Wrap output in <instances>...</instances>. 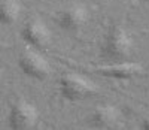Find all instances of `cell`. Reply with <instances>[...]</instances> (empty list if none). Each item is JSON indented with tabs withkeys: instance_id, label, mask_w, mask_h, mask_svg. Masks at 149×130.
<instances>
[{
	"instance_id": "cell-1",
	"label": "cell",
	"mask_w": 149,
	"mask_h": 130,
	"mask_svg": "<svg viewBox=\"0 0 149 130\" xmlns=\"http://www.w3.org/2000/svg\"><path fill=\"white\" fill-rule=\"evenodd\" d=\"M134 42L130 32L121 24H115L107 30L102 44V56L109 60H124L133 51Z\"/></svg>"
},
{
	"instance_id": "cell-2",
	"label": "cell",
	"mask_w": 149,
	"mask_h": 130,
	"mask_svg": "<svg viewBox=\"0 0 149 130\" xmlns=\"http://www.w3.org/2000/svg\"><path fill=\"white\" fill-rule=\"evenodd\" d=\"M94 93H97V85L88 78L72 72L64 73L60 78V94L67 100H84L91 97Z\"/></svg>"
},
{
	"instance_id": "cell-3",
	"label": "cell",
	"mask_w": 149,
	"mask_h": 130,
	"mask_svg": "<svg viewBox=\"0 0 149 130\" xmlns=\"http://www.w3.org/2000/svg\"><path fill=\"white\" fill-rule=\"evenodd\" d=\"M39 120V111L31 102L26 99H17L10 105L8 115V126L10 130H30Z\"/></svg>"
},
{
	"instance_id": "cell-4",
	"label": "cell",
	"mask_w": 149,
	"mask_h": 130,
	"mask_svg": "<svg viewBox=\"0 0 149 130\" xmlns=\"http://www.w3.org/2000/svg\"><path fill=\"white\" fill-rule=\"evenodd\" d=\"M18 66L24 75H27L33 79H45L51 73V64L48 60L37 51L27 48L24 49L18 57Z\"/></svg>"
},
{
	"instance_id": "cell-5",
	"label": "cell",
	"mask_w": 149,
	"mask_h": 130,
	"mask_svg": "<svg viewBox=\"0 0 149 130\" xmlns=\"http://www.w3.org/2000/svg\"><path fill=\"white\" fill-rule=\"evenodd\" d=\"M90 20L88 9L82 5H70L57 14V24L66 32H79Z\"/></svg>"
},
{
	"instance_id": "cell-6",
	"label": "cell",
	"mask_w": 149,
	"mask_h": 130,
	"mask_svg": "<svg viewBox=\"0 0 149 130\" xmlns=\"http://www.w3.org/2000/svg\"><path fill=\"white\" fill-rule=\"evenodd\" d=\"M22 41L31 48L43 49L46 48L52 41V33L48 29V25L40 20H30L21 30Z\"/></svg>"
},
{
	"instance_id": "cell-7",
	"label": "cell",
	"mask_w": 149,
	"mask_h": 130,
	"mask_svg": "<svg viewBox=\"0 0 149 130\" xmlns=\"http://www.w3.org/2000/svg\"><path fill=\"white\" fill-rule=\"evenodd\" d=\"M143 66L140 63L134 61H121L115 64H109V66L98 67L97 72L107 76V78H115V79H131L134 76H139L143 73Z\"/></svg>"
},
{
	"instance_id": "cell-8",
	"label": "cell",
	"mask_w": 149,
	"mask_h": 130,
	"mask_svg": "<svg viewBox=\"0 0 149 130\" xmlns=\"http://www.w3.org/2000/svg\"><path fill=\"white\" fill-rule=\"evenodd\" d=\"M121 120V112L113 105H100L90 115V124L95 129H110L115 127Z\"/></svg>"
},
{
	"instance_id": "cell-9",
	"label": "cell",
	"mask_w": 149,
	"mask_h": 130,
	"mask_svg": "<svg viewBox=\"0 0 149 130\" xmlns=\"http://www.w3.org/2000/svg\"><path fill=\"white\" fill-rule=\"evenodd\" d=\"M21 14V3L18 0H0V24L12 25L18 21Z\"/></svg>"
},
{
	"instance_id": "cell-10",
	"label": "cell",
	"mask_w": 149,
	"mask_h": 130,
	"mask_svg": "<svg viewBox=\"0 0 149 130\" xmlns=\"http://www.w3.org/2000/svg\"><path fill=\"white\" fill-rule=\"evenodd\" d=\"M142 126H143V130H149V115L143 120V124Z\"/></svg>"
},
{
	"instance_id": "cell-11",
	"label": "cell",
	"mask_w": 149,
	"mask_h": 130,
	"mask_svg": "<svg viewBox=\"0 0 149 130\" xmlns=\"http://www.w3.org/2000/svg\"><path fill=\"white\" fill-rule=\"evenodd\" d=\"M0 82H2V69H0Z\"/></svg>"
},
{
	"instance_id": "cell-12",
	"label": "cell",
	"mask_w": 149,
	"mask_h": 130,
	"mask_svg": "<svg viewBox=\"0 0 149 130\" xmlns=\"http://www.w3.org/2000/svg\"><path fill=\"white\" fill-rule=\"evenodd\" d=\"M143 2H146V3H149V0H143Z\"/></svg>"
}]
</instances>
